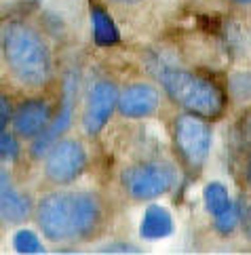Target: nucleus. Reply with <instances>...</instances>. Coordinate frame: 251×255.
I'll use <instances>...</instances> for the list:
<instances>
[{"instance_id": "obj_18", "label": "nucleus", "mask_w": 251, "mask_h": 255, "mask_svg": "<svg viewBox=\"0 0 251 255\" xmlns=\"http://www.w3.org/2000/svg\"><path fill=\"white\" fill-rule=\"evenodd\" d=\"M19 156V141L15 139V135L0 131V162H8V160H15Z\"/></svg>"}, {"instance_id": "obj_2", "label": "nucleus", "mask_w": 251, "mask_h": 255, "mask_svg": "<svg viewBox=\"0 0 251 255\" xmlns=\"http://www.w3.org/2000/svg\"><path fill=\"white\" fill-rule=\"evenodd\" d=\"M0 49L8 72L28 89H42L53 76V57L47 40L25 21H6L0 30Z\"/></svg>"}, {"instance_id": "obj_12", "label": "nucleus", "mask_w": 251, "mask_h": 255, "mask_svg": "<svg viewBox=\"0 0 251 255\" xmlns=\"http://www.w3.org/2000/svg\"><path fill=\"white\" fill-rule=\"evenodd\" d=\"M175 230L173 224V215L169 209L160 207V205H150L146 211H143V217L139 222V236L143 241H160L171 236Z\"/></svg>"}, {"instance_id": "obj_6", "label": "nucleus", "mask_w": 251, "mask_h": 255, "mask_svg": "<svg viewBox=\"0 0 251 255\" xmlns=\"http://www.w3.org/2000/svg\"><path fill=\"white\" fill-rule=\"evenodd\" d=\"M78 87H80V76L76 72H68L66 78H64V89H61V99H59V106H57V112L55 116L49 121L47 129H44L38 137L32 139V156L34 158H44L53 143L61 139L70 125H72V118H74V110H76V97H78Z\"/></svg>"}, {"instance_id": "obj_21", "label": "nucleus", "mask_w": 251, "mask_h": 255, "mask_svg": "<svg viewBox=\"0 0 251 255\" xmlns=\"http://www.w3.org/2000/svg\"><path fill=\"white\" fill-rule=\"evenodd\" d=\"M243 228H245V234H247V239L251 241V207L247 209V213L243 215Z\"/></svg>"}, {"instance_id": "obj_7", "label": "nucleus", "mask_w": 251, "mask_h": 255, "mask_svg": "<svg viewBox=\"0 0 251 255\" xmlns=\"http://www.w3.org/2000/svg\"><path fill=\"white\" fill-rule=\"evenodd\" d=\"M87 162V150L78 139H59L44 154V175L53 184L68 186L83 175Z\"/></svg>"}, {"instance_id": "obj_1", "label": "nucleus", "mask_w": 251, "mask_h": 255, "mask_svg": "<svg viewBox=\"0 0 251 255\" xmlns=\"http://www.w3.org/2000/svg\"><path fill=\"white\" fill-rule=\"evenodd\" d=\"M100 198L91 192H49L36 205V224L53 243L89 239L102 224Z\"/></svg>"}, {"instance_id": "obj_20", "label": "nucleus", "mask_w": 251, "mask_h": 255, "mask_svg": "<svg viewBox=\"0 0 251 255\" xmlns=\"http://www.w3.org/2000/svg\"><path fill=\"white\" fill-rule=\"evenodd\" d=\"M100 251H104V253H139V249L129 243H110V245H104Z\"/></svg>"}, {"instance_id": "obj_4", "label": "nucleus", "mask_w": 251, "mask_h": 255, "mask_svg": "<svg viewBox=\"0 0 251 255\" xmlns=\"http://www.w3.org/2000/svg\"><path fill=\"white\" fill-rule=\"evenodd\" d=\"M121 184L131 198L152 200L171 192L177 184V169L165 160L137 162L121 173Z\"/></svg>"}, {"instance_id": "obj_24", "label": "nucleus", "mask_w": 251, "mask_h": 255, "mask_svg": "<svg viewBox=\"0 0 251 255\" xmlns=\"http://www.w3.org/2000/svg\"><path fill=\"white\" fill-rule=\"evenodd\" d=\"M232 2H237V4H251V0H232Z\"/></svg>"}, {"instance_id": "obj_13", "label": "nucleus", "mask_w": 251, "mask_h": 255, "mask_svg": "<svg viewBox=\"0 0 251 255\" xmlns=\"http://www.w3.org/2000/svg\"><path fill=\"white\" fill-rule=\"evenodd\" d=\"M91 32H93L95 44L97 47H104V49L114 47V44L121 40L119 25L114 23L110 13H108L106 8L100 6V4L91 6Z\"/></svg>"}, {"instance_id": "obj_5", "label": "nucleus", "mask_w": 251, "mask_h": 255, "mask_svg": "<svg viewBox=\"0 0 251 255\" xmlns=\"http://www.w3.org/2000/svg\"><path fill=\"white\" fill-rule=\"evenodd\" d=\"M173 139L179 156L190 169H201L211 152L213 133L207 118L196 114H179L173 123Z\"/></svg>"}, {"instance_id": "obj_16", "label": "nucleus", "mask_w": 251, "mask_h": 255, "mask_svg": "<svg viewBox=\"0 0 251 255\" xmlns=\"http://www.w3.org/2000/svg\"><path fill=\"white\" fill-rule=\"evenodd\" d=\"M241 220H243V215H241V207H239V203H232L222 215L213 217V226H215V230H218L220 234H232Z\"/></svg>"}, {"instance_id": "obj_17", "label": "nucleus", "mask_w": 251, "mask_h": 255, "mask_svg": "<svg viewBox=\"0 0 251 255\" xmlns=\"http://www.w3.org/2000/svg\"><path fill=\"white\" fill-rule=\"evenodd\" d=\"M230 95L237 102H251V72H237L228 80Z\"/></svg>"}, {"instance_id": "obj_23", "label": "nucleus", "mask_w": 251, "mask_h": 255, "mask_svg": "<svg viewBox=\"0 0 251 255\" xmlns=\"http://www.w3.org/2000/svg\"><path fill=\"white\" fill-rule=\"evenodd\" d=\"M108 2H114V4H137L141 0H108Z\"/></svg>"}, {"instance_id": "obj_9", "label": "nucleus", "mask_w": 251, "mask_h": 255, "mask_svg": "<svg viewBox=\"0 0 251 255\" xmlns=\"http://www.w3.org/2000/svg\"><path fill=\"white\" fill-rule=\"evenodd\" d=\"M32 200L15 186V179L2 162H0V222L21 224L32 215Z\"/></svg>"}, {"instance_id": "obj_8", "label": "nucleus", "mask_w": 251, "mask_h": 255, "mask_svg": "<svg viewBox=\"0 0 251 255\" xmlns=\"http://www.w3.org/2000/svg\"><path fill=\"white\" fill-rule=\"evenodd\" d=\"M116 102H119V89L112 80H93L87 91V104L83 112V129L87 135L95 137L104 131L116 110Z\"/></svg>"}, {"instance_id": "obj_14", "label": "nucleus", "mask_w": 251, "mask_h": 255, "mask_svg": "<svg viewBox=\"0 0 251 255\" xmlns=\"http://www.w3.org/2000/svg\"><path fill=\"white\" fill-rule=\"evenodd\" d=\"M203 203H205V209H207V213L211 217H218L226 211L235 200L230 198L226 186L220 184V181H211V184H207L203 190Z\"/></svg>"}, {"instance_id": "obj_19", "label": "nucleus", "mask_w": 251, "mask_h": 255, "mask_svg": "<svg viewBox=\"0 0 251 255\" xmlns=\"http://www.w3.org/2000/svg\"><path fill=\"white\" fill-rule=\"evenodd\" d=\"M13 104L4 93H0V131H4L8 123H13Z\"/></svg>"}, {"instance_id": "obj_22", "label": "nucleus", "mask_w": 251, "mask_h": 255, "mask_svg": "<svg viewBox=\"0 0 251 255\" xmlns=\"http://www.w3.org/2000/svg\"><path fill=\"white\" fill-rule=\"evenodd\" d=\"M245 179H247V184L251 186V156L247 158V165H245Z\"/></svg>"}, {"instance_id": "obj_3", "label": "nucleus", "mask_w": 251, "mask_h": 255, "mask_svg": "<svg viewBox=\"0 0 251 255\" xmlns=\"http://www.w3.org/2000/svg\"><path fill=\"white\" fill-rule=\"evenodd\" d=\"M154 74L158 83L163 85L165 93L182 110L203 118H218L224 112L226 95L207 76L177 66H169V63H158L154 68Z\"/></svg>"}, {"instance_id": "obj_15", "label": "nucleus", "mask_w": 251, "mask_h": 255, "mask_svg": "<svg viewBox=\"0 0 251 255\" xmlns=\"http://www.w3.org/2000/svg\"><path fill=\"white\" fill-rule=\"evenodd\" d=\"M13 249L23 255H34V253H44V245L40 243L38 234L28 228H21L13 234Z\"/></svg>"}, {"instance_id": "obj_11", "label": "nucleus", "mask_w": 251, "mask_h": 255, "mask_svg": "<svg viewBox=\"0 0 251 255\" xmlns=\"http://www.w3.org/2000/svg\"><path fill=\"white\" fill-rule=\"evenodd\" d=\"M51 106L44 99H28L13 112V129L23 139H34L47 129Z\"/></svg>"}, {"instance_id": "obj_10", "label": "nucleus", "mask_w": 251, "mask_h": 255, "mask_svg": "<svg viewBox=\"0 0 251 255\" xmlns=\"http://www.w3.org/2000/svg\"><path fill=\"white\" fill-rule=\"evenodd\" d=\"M160 106V93L148 83H133L119 91L116 110L125 118H148Z\"/></svg>"}]
</instances>
